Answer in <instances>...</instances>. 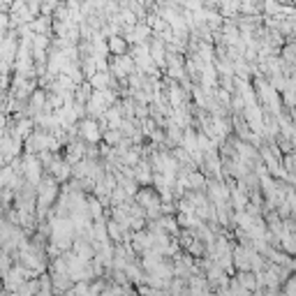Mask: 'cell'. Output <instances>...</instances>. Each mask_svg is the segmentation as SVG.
Masks as SVG:
<instances>
[{
	"label": "cell",
	"mask_w": 296,
	"mask_h": 296,
	"mask_svg": "<svg viewBox=\"0 0 296 296\" xmlns=\"http://www.w3.org/2000/svg\"><path fill=\"white\" fill-rule=\"evenodd\" d=\"M58 192H60V183H56L51 176L46 178V181H42L40 185H37V204H40V208L51 206L53 201H56Z\"/></svg>",
	"instance_id": "1"
},
{
	"label": "cell",
	"mask_w": 296,
	"mask_h": 296,
	"mask_svg": "<svg viewBox=\"0 0 296 296\" xmlns=\"http://www.w3.org/2000/svg\"><path fill=\"white\" fill-rule=\"evenodd\" d=\"M23 176L28 178L30 185H40L42 183V162L37 155H26V160H23Z\"/></svg>",
	"instance_id": "2"
},
{
	"label": "cell",
	"mask_w": 296,
	"mask_h": 296,
	"mask_svg": "<svg viewBox=\"0 0 296 296\" xmlns=\"http://www.w3.org/2000/svg\"><path fill=\"white\" fill-rule=\"evenodd\" d=\"M79 132H81V137L86 139L88 143H97L100 139H102V130H100V123L93 118H84L79 123Z\"/></svg>",
	"instance_id": "3"
},
{
	"label": "cell",
	"mask_w": 296,
	"mask_h": 296,
	"mask_svg": "<svg viewBox=\"0 0 296 296\" xmlns=\"http://www.w3.org/2000/svg\"><path fill=\"white\" fill-rule=\"evenodd\" d=\"M107 49H109V53H111L114 58H120V56H127V53H130V44H127V40H125V37H120V35L109 37Z\"/></svg>",
	"instance_id": "4"
},
{
	"label": "cell",
	"mask_w": 296,
	"mask_h": 296,
	"mask_svg": "<svg viewBox=\"0 0 296 296\" xmlns=\"http://www.w3.org/2000/svg\"><path fill=\"white\" fill-rule=\"evenodd\" d=\"M236 282H239V285L243 287L245 291H255V289H259V285H257V275L252 273V271H245V273H239Z\"/></svg>",
	"instance_id": "5"
},
{
	"label": "cell",
	"mask_w": 296,
	"mask_h": 296,
	"mask_svg": "<svg viewBox=\"0 0 296 296\" xmlns=\"http://www.w3.org/2000/svg\"><path fill=\"white\" fill-rule=\"evenodd\" d=\"M185 183H188V188L201 190L206 185V178L201 171H185Z\"/></svg>",
	"instance_id": "6"
},
{
	"label": "cell",
	"mask_w": 296,
	"mask_h": 296,
	"mask_svg": "<svg viewBox=\"0 0 296 296\" xmlns=\"http://www.w3.org/2000/svg\"><path fill=\"white\" fill-rule=\"evenodd\" d=\"M102 137L111 146H120L123 143V132H118V130H102Z\"/></svg>",
	"instance_id": "7"
},
{
	"label": "cell",
	"mask_w": 296,
	"mask_h": 296,
	"mask_svg": "<svg viewBox=\"0 0 296 296\" xmlns=\"http://www.w3.org/2000/svg\"><path fill=\"white\" fill-rule=\"evenodd\" d=\"M107 236L111 241H120V239H123V229H120L114 220H109L107 222Z\"/></svg>",
	"instance_id": "8"
}]
</instances>
